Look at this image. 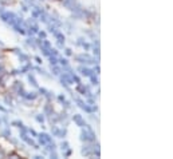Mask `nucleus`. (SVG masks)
I'll return each mask as SVG.
<instances>
[{
	"label": "nucleus",
	"mask_w": 173,
	"mask_h": 159,
	"mask_svg": "<svg viewBox=\"0 0 173 159\" xmlns=\"http://www.w3.org/2000/svg\"><path fill=\"white\" fill-rule=\"evenodd\" d=\"M35 120H36L38 123H41V125H42V123L44 122V116L42 115V114H38V115L35 116Z\"/></svg>",
	"instance_id": "4468645a"
},
{
	"label": "nucleus",
	"mask_w": 173,
	"mask_h": 159,
	"mask_svg": "<svg viewBox=\"0 0 173 159\" xmlns=\"http://www.w3.org/2000/svg\"><path fill=\"white\" fill-rule=\"evenodd\" d=\"M66 98H65V95H58V100L59 102H63Z\"/></svg>",
	"instance_id": "b1692460"
},
{
	"label": "nucleus",
	"mask_w": 173,
	"mask_h": 159,
	"mask_svg": "<svg viewBox=\"0 0 173 159\" xmlns=\"http://www.w3.org/2000/svg\"><path fill=\"white\" fill-rule=\"evenodd\" d=\"M69 147H70L69 142H62V143H60V148H62V151H65V150H67Z\"/></svg>",
	"instance_id": "dca6fc26"
},
{
	"label": "nucleus",
	"mask_w": 173,
	"mask_h": 159,
	"mask_svg": "<svg viewBox=\"0 0 173 159\" xmlns=\"http://www.w3.org/2000/svg\"><path fill=\"white\" fill-rule=\"evenodd\" d=\"M51 72L54 75H56V76H59V75L62 74V70H60V67H58V66L55 64V66H51Z\"/></svg>",
	"instance_id": "9d476101"
},
{
	"label": "nucleus",
	"mask_w": 173,
	"mask_h": 159,
	"mask_svg": "<svg viewBox=\"0 0 173 159\" xmlns=\"http://www.w3.org/2000/svg\"><path fill=\"white\" fill-rule=\"evenodd\" d=\"M22 11H23V12H27V11H28V7L26 6V4H22Z\"/></svg>",
	"instance_id": "4be33fe9"
},
{
	"label": "nucleus",
	"mask_w": 173,
	"mask_h": 159,
	"mask_svg": "<svg viewBox=\"0 0 173 159\" xmlns=\"http://www.w3.org/2000/svg\"><path fill=\"white\" fill-rule=\"evenodd\" d=\"M2 74H4V67H3V66H0V75H2Z\"/></svg>",
	"instance_id": "a878e982"
},
{
	"label": "nucleus",
	"mask_w": 173,
	"mask_h": 159,
	"mask_svg": "<svg viewBox=\"0 0 173 159\" xmlns=\"http://www.w3.org/2000/svg\"><path fill=\"white\" fill-rule=\"evenodd\" d=\"M51 132L54 136H58V138H66V135H67V130H66V127H58L55 125L51 126Z\"/></svg>",
	"instance_id": "f257e3e1"
},
{
	"label": "nucleus",
	"mask_w": 173,
	"mask_h": 159,
	"mask_svg": "<svg viewBox=\"0 0 173 159\" xmlns=\"http://www.w3.org/2000/svg\"><path fill=\"white\" fill-rule=\"evenodd\" d=\"M54 112V107H52V104L48 102V103L44 106V115H47V116H50L51 114Z\"/></svg>",
	"instance_id": "0eeeda50"
},
{
	"label": "nucleus",
	"mask_w": 173,
	"mask_h": 159,
	"mask_svg": "<svg viewBox=\"0 0 173 159\" xmlns=\"http://www.w3.org/2000/svg\"><path fill=\"white\" fill-rule=\"evenodd\" d=\"M4 102H6L8 106H12V100H11V98H8V96H6V98H4Z\"/></svg>",
	"instance_id": "aec40b11"
},
{
	"label": "nucleus",
	"mask_w": 173,
	"mask_h": 159,
	"mask_svg": "<svg viewBox=\"0 0 173 159\" xmlns=\"http://www.w3.org/2000/svg\"><path fill=\"white\" fill-rule=\"evenodd\" d=\"M38 36L41 38V39H46V36H47V34L44 32V31H41V30H39V31H38Z\"/></svg>",
	"instance_id": "f3484780"
},
{
	"label": "nucleus",
	"mask_w": 173,
	"mask_h": 159,
	"mask_svg": "<svg viewBox=\"0 0 173 159\" xmlns=\"http://www.w3.org/2000/svg\"><path fill=\"white\" fill-rule=\"evenodd\" d=\"M89 78L91 79V82H93V84H94V86H98V84H99V80H98V78H97L94 74H91Z\"/></svg>",
	"instance_id": "f8f14e48"
},
{
	"label": "nucleus",
	"mask_w": 173,
	"mask_h": 159,
	"mask_svg": "<svg viewBox=\"0 0 173 159\" xmlns=\"http://www.w3.org/2000/svg\"><path fill=\"white\" fill-rule=\"evenodd\" d=\"M3 47H4V43H3L2 40H0V48H3Z\"/></svg>",
	"instance_id": "cd10ccee"
},
{
	"label": "nucleus",
	"mask_w": 173,
	"mask_h": 159,
	"mask_svg": "<svg viewBox=\"0 0 173 159\" xmlns=\"http://www.w3.org/2000/svg\"><path fill=\"white\" fill-rule=\"evenodd\" d=\"M58 63L65 67V66H69V59L67 58H59L58 59Z\"/></svg>",
	"instance_id": "9b49d317"
},
{
	"label": "nucleus",
	"mask_w": 173,
	"mask_h": 159,
	"mask_svg": "<svg viewBox=\"0 0 173 159\" xmlns=\"http://www.w3.org/2000/svg\"><path fill=\"white\" fill-rule=\"evenodd\" d=\"M71 150H70V148H67V151H66L65 154H63V157H70V155H71Z\"/></svg>",
	"instance_id": "412c9836"
},
{
	"label": "nucleus",
	"mask_w": 173,
	"mask_h": 159,
	"mask_svg": "<svg viewBox=\"0 0 173 159\" xmlns=\"http://www.w3.org/2000/svg\"><path fill=\"white\" fill-rule=\"evenodd\" d=\"M48 59H50V64H51V66H55V64H58V58H56V56H54V55H50V56H48Z\"/></svg>",
	"instance_id": "ddd939ff"
},
{
	"label": "nucleus",
	"mask_w": 173,
	"mask_h": 159,
	"mask_svg": "<svg viewBox=\"0 0 173 159\" xmlns=\"http://www.w3.org/2000/svg\"><path fill=\"white\" fill-rule=\"evenodd\" d=\"M39 2H44V0H39Z\"/></svg>",
	"instance_id": "c85d7f7f"
},
{
	"label": "nucleus",
	"mask_w": 173,
	"mask_h": 159,
	"mask_svg": "<svg viewBox=\"0 0 173 159\" xmlns=\"http://www.w3.org/2000/svg\"><path fill=\"white\" fill-rule=\"evenodd\" d=\"M93 51H94V55L99 56V44H97V47L94 46V48H93Z\"/></svg>",
	"instance_id": "a211bd4d"
},
{
	"label": "nucleus",
	"mask_w": 173,
	"mask_h": 159,
	"mask_svg": "<svg viewBox=\"0 0 173 159\" xmlns=\"http://www.w3.org/2000/svg\"><path fill=\"white\" fill-rule=\"evenodd\" d=\"M39 96V94H36V92H34V91H31V92H26L23 98L24 99H27V100H35Z\"/></svg>",
	"instance_id": "423d86ee"
},
{
	"label": "nucleus",
	"mask_w": 173,
	"mask_h": 159,
	"mask_svg": "<svg viewBox=\"0 0 173 159\" xmlns=\"http://www.w3.org/2000/svg\"><path fill=\"white\" fill-rule=\"evenodd\" d=\"M78 71L81 72V75H83V76H86V78H89L91 74H94V71H93L91 68H89V67H83V66L78 67Z\"/></svg>",
	"instance_id": "39448f33"
},
{
	"label": "nucleus",
	"mask_w": 173,
	"mask_h": 159,
	"mask_svg": "<svg viewBox=\"0 0 173 159\" xmlns=\"http://www.w3.org/2000/svg\"><path fill=\"white\" fill-rule=\"evenodd\" d=\"M26 2H27V0H26Z\"/></svg>",
	"instance_id": "c756f323"
},
{
	"label": "nucleus",
	"mask_w": 173,
	"mask_h": 159,
	"mask_svg": "<svg viewBox=\"0 0 173 159\" xmlns=\"http://www.w3.org/2000/svg\"><path fill=\"white\" fill-rule=\"evenodd\" d=\"M65 54L67 55V56H71V55H73V50H71V48H66V50H65Z\"/></svg>",
	"instance_id": "6ab92c4d"
},
{
	"label": "nucleus",
	"mask_w": 173,
	"mask_h": 159,
	"mask_svg": "<svg viewBox=\"0 0 173 159\" xmlns=\"http://www.w3.org/2000/svg\"><path fill=\"white\" fill-rule=\"evenodd\" d=\"M71 119L74 120V123H77L79 127H85V125H86V122H85V119H83V116L79 115V114H74Z\"/></svg>",
	"instance_id": "7ed1b4c3"
},
{
	"label": "nucleus",
	"mask_w": 173,
	"mask_h": 159,
	"mask_svg": "<svg viewBox=\"0 0 173 159\" xmlns=\"http://www.w3.org/2000/svg\"><path fill=\"white\" fill-rule=\"evenodd\" d=\"M2 135L4 136V138H8V136H11V131L8 130V129H4V130L2 131Z\"/></svg>",
	"instance_id": "2eb2a0df"
},
{
	"label": "nucleus",
	"mask_w": 173,
	"mask_h": 159,
	"mask_svg": "<svg viewBox=\"0 0 173 159\" xmlns=\"http://www.w3.org/2000/svg\"><path fill=\"white\" fill-rule=\"evenodd\" d=\"M39 136V144H42V146H46L47 143H50L52 142V138L48 134H41V135H38Z\"/></svg>",
	"instance_id": "f03ea898"
},
{
	"label": "nucleus",
	"mask_w": 173,
	"mask_h": 159,
	"mask_svg": "<svg viewBox=\"0 0 173 159\" xmlns=\"http://www.w3.org/2000/svg\"><path fill=\"white\" fill-rule=\"evenodd\" d=\"M27 78H28V82H30V83H31V84H32L34 87H39V86H38V82H36V79H35V76H34L32 74H28V75H27Z\"/></svg>",
	"instance_id": "1a4fd4ad"
},
{
	"label": "nucleus",
	"mask_w": 173,
	"mask_h": 159,
	"mask_svg": "<svg viewBox=\"0 0 173 159\" xmlns=\"http://www.w3.org/2000/svg\"><path fill=\"white\" fill-rule=\"evenodd\" d=\"M34 158H35V159H42V158H43V157H42V155H35V157H34Z\"/></svg>",
	"instance_id": "bb28decb"
},
{
	"label": "nucleus",
	"mask_w": 173,
	"mask_h": 159,
	"mask_svg": "<svg viewBox=\"0 0 173 159\" xmlns=\"http://www.w3.org/2000/svg\"><path fill=\"white\" fill-rule=\"evenodd\" d=\"M75 91L79 92L81 95H86V94H87V88L83 86V84H81V83H78V86L75 87Z\"/></svg>",
	"instance_id": "6e6552de"
},
{
	"label": "nucleus",
	"mask_w": 173,
	"mask_h": 159,
	"mask_svg": "<svg viewBox=\"0 0 173 159\" xmlns=\"http://www.w3.org/2000/svg\"><path fill=\"white\" fill-rule=\"evenodd\" d=\"M28 132H30V134H32L34 136H38V134H36V131H35V130H32V129H28Z\"/></svg>",
	"instance_id": "5701e85b"
},
{
	"label": "nucleus",
	"mask_w": 173,
	"mask_h": 159,
	"mask_svg": "<svg viewBox=\"0 0 173 159\" xmlns=\"http://www.w3.org/2000/svg\"><path fill=\"white\" fill-rule=\"evenodd\" d=\"M35 60H36V63H38V64H42V59L39 58V56H35Z\"/></svg>",
	"instance_id": "393cba45"
},
{
	"label": "nucleus",
	"mask_w": 173,
	"mask_h": 159,
	"mask_svg": "<svg viewBox=\"0 0 173 159\" xmlns=\"http://www.w3.org/2000/svg\"><path fill=\"white\" fill-rule=\"evenodd\" d=\"M93 146L91 144H87V142H86V144L82 147V150H81V152H82V155H85V157H91L93 155Z\"/></svg>",
	"instance_id": "20e7f679"
}]
</instances>
